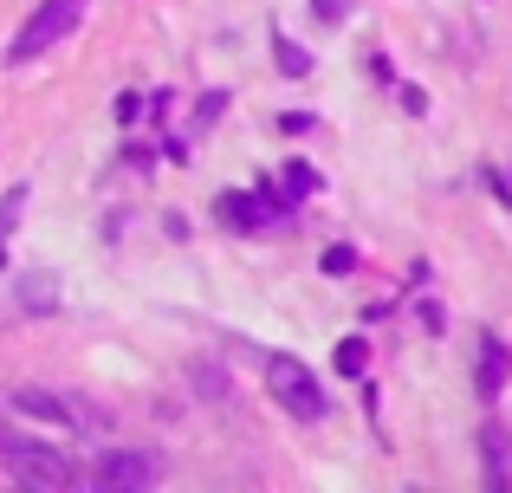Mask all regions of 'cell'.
<instances>
[{"label": "cell", "mask_w": 512, "mask_h": 493, "mask_svg": "<svg viewBox=\"0 0 512 493\" xmlns=\"http://www.w3.org/2000/svg\"><path fill=\"white\" fill-rule=\"evenodd\" d=\"M0 461L13 468L20 487H78V461L65 455V448H52V442L20 435L13 422H0Z\"/></svg>", "instance_id": "obj_1"}, {"label": "cell", "mask_w": 512, "mask_h": 493, "mask_svg": "<svg viewBox=\"0 0 512 493\" xmlns=\"http://www.w3.org/2000/svg\"><path fill=\"white\" fill-rule=\"evenodd\" d=\"M266 383H273V396H279V409H286L292 422H325V390H318V377L299 364V357H286V351H266Z\"/></svg>", "instance_id": "obj_2"}, {"label": "cell", "mask_w": 512, "mask_h": 493, "mask_svg": "<svg viewBox=\"0 0 512 493\" xmlns=\"http://www.w3.org/2000/svg\"><path fill=\"white\" fill-rule=\"evenodd\" d=\"M78 20H85V0H39V13L20 26V39L7 46V65H33L39 52H52Z\"/></svg>", "instance_id": "obj_3"}, {"label": "cell", "mask_w": 512, "mask_h": 493, "mask_svg": "<svg viewBox=\"0 0 512 493\" xmlns=\"http://www.w3.org/2000/svg\"><path fill=\"white\" fill-rule=\"evenodd\" d=\"M91 487H111V493L156 487V455H143V448H117V455H104L98 468H91Z\"/></svg>", "instance_id": "obj_4"}, {"label": "cell", "mask_w": 512, "mask_h": 493, "mask_svg": "<svg viewBox=\"0 0 512 493\" xmlns=\"http://www.w3.org/2000/svg\"><path fill=\"white\" fill-rule=\"evenodd\" d=\"M506 377H512V351L500 338H480V370H474V390H480V403H500V390H506Z\"/></svg>", "instance_id": "obj_5"}, {"label": "cell", "mask_w": 512, "mask_h": 493, "mask_svg": "<svg viewBox=\"0 0 512 493\" xmlns=\"http://www.w3.org/2000/svg\"><path fill=\"white\" fill-rule=\"evenodd\" d=\"M480 455H487V487H512V435H500V422L480 429Z\"/></svg>", "instance_id": "obj_6"}, {"label": "cell", "mask_w": 512, "mask_h": 493, "mask_svg": "<svg viewBox=\"0 0 512 493\" xmlns=\"http://www.w3.org/2000/svg\"><path fill=\"white\" fill-rule=\"evenodd\" d=\"M13 299H20V312L52 318V312H59V279H52V273H26L20 286H13Z\"/></svg>", "instance_id": "obj_7"}, {"label": "cell", "mask_w": 512, "mask_h": 493, "mask_svg": "<svg viewBox=\"0 0 512 493\" xmlns=\"http://www.w3.org/2000/svg\"><path fill=\"white\" fill-rule=\"evenodd\" d=\"M7 403L20 409V416H33V422H78L72 403H65V396H52V390H13Z\"/></svg>", "instance_id": "obj_8"}, {"label": "cell", "mask_w": 512, "mask_h": 493, "mask_svg": "<svg viewBox=\"0 0 512 493\" xmlns=\"http://www.w3.org/2000/svg\"><path fill=\"white\" fill-rule=\"evenodd\" d=\"M20 215H26V189H7L0 195V266H7V241L20 228Z\"/></svg>", "instance_id": "obj_9"}, {"label": "cell", "mask_w": 512, "mask_h": 493, "mask_svg": "<svg viewBox=\"0 0 512 493\" xmlns=\"http://www.w3.org/2000/svg\"><path fill=\"white\" fill-rule=\"evenodd\" d=\"M273 59H279V72H286V78H305V72H312V52H305V46H292V39L286 33H273Z\"/></svg>", "instance_id": "obj_10"}, {"label": "cell", "mask_w": 512, "mask_h": 493, "mask_svg": "<svg viewBox=\"0 0 512 493\" xmlns=\"http://www.w3.org/2000/svg\"><path fill=\"white\" fill-rule=\"evenodd\" d=\"M331 364H338V377H363V364H370V351H363V338H344L338 351H331Z\"/></svg>", "instance_id": "obj_11"}, {"label": "cell", "mask_w": 512, "mask_h": 493, "mask_svg": "<svg viewBox=\"0 0 512 493\" xmlns=\"http://www.w3.org/2000/svg\"><path fill=\"white\" fill-rule=\"evenodd\" d=\"M279 182H286V195L299 202V195L318 189V169H312V163H286V176H279Z\"/></svg>", "instance_id": "obj_12"}, {"label": "cell", "mask_w": 512, "mask_h": 493, "mask_svg": "<svg viewBox=\"0 0 512 493\" xmlns=\"http://www.w3.org/2000/svg\"><path fill=\"white\" fill-rule=\"evenodd\" d=\"M318 266H325L331 279H344L350 266H357V253H350V247H325V260H318Z\"/></svg>", "instance_id": "obj_13"}, {"label": "cell", "mask_w": 512, "mask_h": 493, "mask_svg": "<svg viewBox=\"0 0 512 493\" xmlns=\"http://www.w3.org/2000/svg\"><path fill=\"white\" fill-rule=\"evenodd\" d=\"M396 98H402V111H409V117H428V91L422 85H402Z\"/></svg>", "instance_id": "obj_14"}, {"label": "cell", "mask_w": 512, "mask_h": 493, "mask_svg": "<svg viewBox=\"0 0 512 493\" xmlns=\"http://www.w3.org/2000/svg\"><path fill=\"white\" fill-rule=\"evenodd\" d=\"M312 13H318V26H338L350 13V0H312Z\"/></svg>", "instance_id": "obj_15"}, {"label": "cell", "mask_w": 512, "mask_h": 493, "mask_svg": "<svg viewBox=\"0 0 512 493\" xmlns=\"http://www.w3.org/2000/svg\"><path fill=\"white\" fill-rule=\"evenodd\" d=\"M195 383H201V390H208V396H227V377H221V370H214V364H201V370H195Z\"/></svg>", "instance_id": "obj_16"}, {"label": "cell", "mask_w": 512, "mask_h": 493, "mask_svg": "<svg viewBox=\"0 0 512 493\" xmlns=\"http://www.w3.org/2000/svg\"><path fill=\"white\" fill-rule=\"evenodd\" d=\"M279 130H286V137H305V130H312V117H305V111H286V117H279Z\"/></svg>", "instance_id": "obj_17"}]
</instances>
